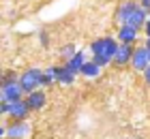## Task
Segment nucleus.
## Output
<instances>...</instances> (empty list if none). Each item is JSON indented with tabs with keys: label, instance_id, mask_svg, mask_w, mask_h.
<instances>
[{
	"label": "nucleus",
	"instance_id": "obj_1",
	"mask_svg": "<svg viewBox=\"0 0 150 139\" xmlns=\"http://www.w3.org/2000/svg\"><path fill=\"white\" fill-rule=\"evenodd\" d=\"M146 22H148V11L142 9V4L135 0L120 4L116 11V24L118 26H131L135 30H144Z\"/></svg>",
	"mask_w": 150,
	"mask_h": 139
},
{
	"label": "nucleus",
	"instance_id": "obj_2",
	"mask_svg": "<svg viewBox=\"0 0 150 139\" xmlns=\"http://www.w3.org/2000/svg\"><path fill=\"white\" fill-rule=\"evenodd\" d=\"M26 99V92L19 83V77L13 71H6L2 75V88H0V101H6V103H17Z\"/></svg>",
	"mask_w": 150,
	"mask_h": 139
},
{
	"label": "nucleus",
	"instance_id": "obj_3",
	"mask_svg": "<svg viewBox=\"0 0 150 139\" xmlns=\"http://www.w3.org/2000/svg\"><path fill=\"white\" fill-rule=\"evenodd\" d=\"M118 45L120 43L116 39H112V37H101V39H94L90 43V52H92V56H101V58L114 62V56L118 52Z\"/></svg>",
	"mask_w": 150,
	"mask_h": 139
},
{
	"label": "nucleus",
	"instance_id": "obj_4",
	"mask_svg": "<svg viewBox=\"0 0 150 139\" xmlns=\"http://www.w3.org/2000/svg\"><path fill=\"white\" fill-rule=\"evenodd\" d=\"M30 135H32V124H28V120L2 124V128H0L2 139H28Z\"/></svg>",
	"mask_w": 150,
	"mask_h": 139
},
{
	"label": "nucleus",
	"instance_id": "obj_5",
	"mask_svg": "<svg viewBox=\"0 0 150 139\" xmlns=\"http://www.w3.org/2000/svg\"><path fill=\"white\" fill-rule=\"evenodd\" d=\"M43 77H45V71H41V68L32 66V68H28L26 73L19 75V83H22L24 92L30 94V92H35V90L43 88Z\"/></svg>",
	"mask_w": 150,
	"mask_h": 139
},
{
	"label": "nucleus",
	"instance_id": "obj_6",
	"mask_svg": "<svg viewBox=\"0 0 150 139\" xmlns=\"http://www.w3.org/2000/svg\"><path fill=\"white\" fill-rule=\"evenodd\" d=\"M131 66L137 73H144L146 68L150 66V56H148V47L146 45H137V47H135L133 58H131Z\"/></svg>",
	"mask_w": 150,
	"mask_h": 139
},
{
	"label": "nucleus",
	"instance_id": "obj_7",
	"mask_svg": "<svg viewBox=\"0 0 150 139\" xmlns=\"http://www.w3.org/2000/svg\"><path fill=\"white\" fill-rule=\"evenodd\" d=\"M30 105L26 103V99L22 101H17V103H11V111H9V118L13 122H19V120H28V116H30Z\"/></svg>",
	"mask_w": 150,
	"mask_h": 139
},
{
	"label": "nucleus",
	"instance_id": "obj_8",
	"mask_svg": "<svg viewBox=\"0 0 150 139\" xmlns=\"http://www.w3.org/2000/svg\"><path fill=\"white\" fill-rule=\"evenodd\" d=\"M133 52H135L133 45L120 43V45H118V52H116V56H114V64H118V66H122V64H131Z\"/></svg>",
	"mask_w": 150,
	"mask_h": 139
},
{
	"label": "nucleus",
	"instance_id": "obj_9",
	"mask_svg": "<svg viewBox=\"0 0 150 139\" xmlns=\"http://www.w3.org/2000/svg\"><path fill=\"white\" fill-rule=\"evenodd\" d=\"M26 103L30 105V109H32V111L43 109V107L47 105V94L43 92V90H35V92L26 94Z\"/></svg>",
	"mask_w": 150,
	"mask_h": 139
},
{
	"label": "nucleus",
	"instance_id": "obj_10",
	"mask_svg": "<svg viewBox=\"0 0 150 139\" xmlns=\"http://www.w3.org/2000/svg\"><path fill=\"white\" fill-rule=\"evenodd\" d=\"M137 37H139V30H135V28H131V26H120L118 28V43L135 45Z\"/></svg>",
	"mask_w": 150,
	"mask_h": 139
},
{
	"label": "nucleus",
	"instance_id": "obj_11",
	"mask_svg": "<svg viewBox=\"0 0 150 139\" xmlns=\"http://www.w3.org/2000/svg\"><path fill=\"white\" fill-rule=\"evenodd\" d=\"M88 62V58H86V54L81 52V49H77V54L73 56V58L67 62V66L71 68V71L75 73V75H81V68H84V64Z\"/></svg>",
	"mask_w": 150,
	"mask_h": 139
},
{
	"label": "nucleus",
	"instance_id": "obj_12",
	"mask_svg": "<svg viewBox=\"0 0 150 139\" xmlns=\"http://www.w3.org/2000/svg\"><path fill=\"white\" fill-rule=\"evenodd\" d=\"M73 81H75V73L71 71V68L67 64L58 66V83H60V86H71Z\"/></svg>",
	"mask_w": 150,
	"mask_h": 139
},
{
	"label": "nucleus",
	"instance_id": "obj_13",
	"mask_svg": "<svg viewBox=\"0 0 150 139\" xmlns=\"http://www.w3.org/2000/svg\"><path fill=\"white\" fill-rule=\"evenodd\" d=\"M81 75L88 77V79H94V77H99V75H101V66L94 60H88L84 64V68H81Z\"/></svg>",
	"mask_w": 150,
	"mask_h": 139
},
{
	"label": "nucleus",
	"instance_id": "obj_14",
	"mask_svg": "<svg viewBox=\"0 0 150 139\" xmlns=\"http://www.w3.org/2000/svg\"><path fill=\"white\" fill-rule=\"evenodd\" d=\"M52 83H58V66H47V68H45L43 88H50Z\"/></svg>",
	"mask_w": 150,
	"mask_h": 139
},
{
	"label": "nucleus",
	"instance_id": "obj_15",
	"mask_svg": "<svg viewBox=\"0 0 150 139\" xmlns=\"http://www.w3.org/2000/svg\"><path fill=\"white\" fill-rule=\"evenodd\" d=\"M60 54H62V58H64L67 62H69V60L73 58V56L77 54V49H75L73 45H67V47H62V52H60Z\"/></svg>",
	"mask_w": 150,
	"mask_h": 139
},
{
	"label": "nucleus",
	"instance_id": "obj_16",
	"mask_svg": "<svg viewBox=\"0 0 150 139\" xmlns=\"http://www.w3.org/2000/svg\"><path fill=\"white\" fill-rule=\"evenodd\" d=\"M144 32H146V39H150V17H148L146 26H144Z\"/></svg>",
	"mask_w": 150,
	"mask_h": 139
},
{
	"label": "nucleus",
	"instance_id": "obj_17",
	"mask_svg": "<svg viewBox=\"0 0 150 139\" xmlns=\"http://www.w3.org/2000/svg\"><path fill=\"white\" fill-rule=\"evenodd\" d=\"M144 79H146V83H148V86H150V66L146 68V71H144Z\"/></svg>",
	"mask_w": 150,
	"mask_h": 139
},
{
	"label": "nucleus",
	"instance_id": "obj_18",
	"mask_svg": "<svg viewBox=\"0 0 150 139\" xmlns=\"http://www.w3.org/2000/svg\"><path fill=\"white\" fill-rule=\"evenodd\" d=\"M142 9H146V11H150V0H142Z\"/></svg>",
	"mask_w": 150,
	"mask_h": 139
},
{
	"label": "nucleus",
	"instance_id": "obj_19",
	"mask_svg": "<svg viewBox=\"0 0 150 139\" xmlns=\"http://www.w3.org/2000/svg\"><path fill=\"white\" fill-rule=\"evenodd\" d=\"M146 47H148V56H150V39H146Z\"/></svg>",
	"mask_w": 150,
	"mask_h": 139
},
{
	"label": "nucleus",
	"instance_id": "obj_20",
	"mask_svg": "<svg viewBox=\"0 0 150 139\" xmlns=\"http://www.w3.org/2000/svg\"><path fill=\"white\" fill-rule=\"evenodd\" d=\"M148 17H150V11H148Z\"/></svg>",
	"mask_w": 150,
	"mask_h": 139
}]
</instances>
